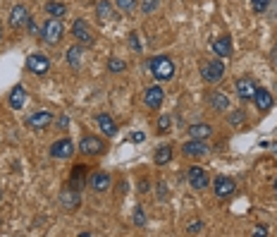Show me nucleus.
Here are the masks:
<instances>
[{
	"label": "nucleus",
	"instance_id": "f8f14e48",
	"mask_svg": "<svg viewBox=\"0 0 277 237\" xmlns=\"http://www.w3.org/2000/svg\"><path fill=\"white\" fill-rule=\"evenodd\" d=\"M29 22H31V17H29V10L24 5H14L10 10V27L12 29H24Z\"/></svg>",
	"mask_w": 277,
	"mask_h": 237
},
{
	"label": "nucleus",
	"instance_id": "f03ea898",
	"mask_svg": "<svg viewBox=\"0 0 277 237\" xmlns=\"http://www.w3.org/2000/svg\"><path fill=\"white\" fill-rule=\"evenodd\" d=\"M65 36V24L57 17H50V20H46V24H43L41 29V39L48 46H55V43H60V39Z\"/></svg>",
	"mask_w": 277,
	"mask_h": 237
},
{
	"label": "nucleus",
	"instance_id": "a19ab883",
	"mask_svg": "<svg viewBox=\"0 0 277 237\" xmlns=\"http://www.w3.org/2000/svg\"><path fill=\"white\" fill-rule=\"evenodd\" d=\"M272 63L277 65V46H275V48H272Z\"/></svg>",
	"mask_w": 277,
	"mask_h": 237
},
{
	"label": "nucleus",
	"instance_id": "a211bd4d",
	"mask_svg": "<svg viewBox=\"0 0 277 237\" xmlns=\"http://www.w3.org/2000/svg\"><path fill=\"white\" fill-rule=\"evenodd\" d=\"M79 202H82V194H79L76 189H72V187H65L63 192H60V204H63V209L74 211L76 206H79Z\"/></svg>",
	"mask_w": 277,
	"mask_h": 237
},
{
	"label": "nucleus",
	"instance_id": "1a4fd4ad",
	"mask_svg": "<svg viewBox=\"0 0 277 237\" xmlns=\"http://www.w3.org/2000/svg\"><path fill=\"white\" fill-rule=\"evenodd\" d=\"M72 36H74L76 43H82V46H91V43H93V31H91V27L84 20H76L74 24H72Z\"/></svg>",
	"mask_w": 277,
	"mask_h": 237
},
{
	"label": "nucleus",
	"instance_id": "9d476101",
	"mask_svg": "<svg viewBox=\"0 0 277 237\" xmlns=\"http://www.w3.org/2000/svg\"><path fill=\"white\" fill-rule=\"evenodd\" d=\"M187 180H189V185L194 189H206L208 185H210V180H208V173L203 170L201 166H191L187 170Z\"/></svg>",
	"mask_w": 277,
	"mask_h": 237
},
{
	"label": "nucleus",
	"instance_id": "4be33fe9",
	"mask_svg": "<svg viewBox=\"0 0 277 237\" xmlns=\"http://www.w3.org/2000/svg\"><path fill=\"white\" fill-rule=\"evenodd\" d=\"M82 56H84L82 43H76V46H72V48L67 50V63L72 70H79V67H82Z\"/></svg>",
	"mask_w": 277,
	"mask_h": 237
},
{
	"label": "nucleus",
	"instance_id": "37998d69",
	"mask_svg": "<svg viewBox=\"0 0 277 237\" xmlns=\"http://www.w3.org/2000/svg\"><path fill=\"white\" fill-rule=\"evenodd\" d=\"M275 192H277V177H275Z\"/></svg>",
	"mask_w": 277,
	"mask_h": 237
},
{
	"label": "nucleus",
	"instance_id": "ddd939ff",
	"mask_svg": "<svg viewBox=\"0 0 277 237\" xmlns=\"http://www.w3.org/2000/svg\"><path fill=\"white\" fill-rule=\"evenodd\" d=\"M210 149H208V144L203 139H189L184 147H182V154L189 156V158H201V156H206Z\"/></svg>",
	"mask_w": 277,
	"mask_h": 237
},
{
	"label": "nucleus",
	"instance_id": "423d86ee",
	"mask_svg": "<svg viewBox=\"0 0 277 237\" xmlns=\"http://www.w3.org/2000/svg\"><path fill=\"white\" fill-rule=\"evenodd\" d=\"M236 189V182L232 180V177H227V175H220V177H215L213 182V192L217 199H227V196L234 194Z\"/></svg>",
	"mask_w": 277,
	"mask_h": 237
},
{
	"label": "nucleus",
	"instance_id": "f257e3e1",
	"mask_svg": "<svg viewBox=\"0 0 277 237\" xmlns=\"http://www.w3.org/2000/svg\"><path fill=\"white\" fill-rule=\"evenodd\" d=\"M148 70H151V75H153L155 82H170V79L174 77V63H172V58H167V56L151 58Z\"/></svg>",
	"mask_w": 277,
	"mask_h": 237
},
{
	"label": "nucleus",
	"instance_id": "4468645a",
	"mask_svg": "<svg viewBox=\"0 0 277 237\" xmlns=\"http://www.w3.org/2000/svg\"><path fill=\"white\" fill-rule=\"evenodd\" d=\"M7 103H10V108H12V111H22V108H24V103H27V89H24L22 84L12 86V91L7 94Z\"/></svg>",
	"mask_w": 277,
	"mask_h": 237
},
{
	"label": "nucleus",
	"instance_id": "bb28decb",
	"mask_svg": "<svg viewBox=\"0 0 277 237\" xmlns=\"http://www.w3.org/2000/svg\"><path fill=\"white\" fill-rule=\"evenodd\" d=\"M96 12H98V17H101V20H112V5L110 3H108V0H98L96 3Z\"/></svg>",
	"mask_w": 277,
	"mask_h": 237
},
{
	"label": "nucleus",
	"instance_id": "20e7f679",
	"mask_svg": "<svg viewBox=\"0 0 277 237\" xmlns=\"http://www.w3.org/2000/svg\"><path fill=\"white\" fill-rule=\"evenodd\" d=\"M50 158H55V160H69L72 156H74V144H72V139H57L50 144Z\"/></svg>",
	"mask_w": 277,
	"mask_h": 237
},
{
	"label": "nucleus",
	"instance_id": "5701e85b",
	"mask_svg": "<svg viewBox=\"0 0 277 237\" xmlns=\"http://www.w3.org/2000/svg\"><path fill=\"white\" fill-rule=\"evenodd\" d=\"M210 134H213V127L206 125V122H199V125L189 127V137H191V139H203V141H206Z\"/></svg>",
	"mask_w": 277,
	"mask_h": 237
},
{
	"label": "nucleus",
	"instance_id": "473e14b6",
	"mask_svg": "<svg viewBox=\"0 0 277 237\" xmlns=\"http://www.w3.org/2000/svg\"><path fill=\"white\" fill-rule=\"evenodd\" d=\"M129 48L134 50V53H141V41H138V34H129Z\"/></svg>",
	"mask_w": 277,
	"mask_h": 237
},
{
	"label": "nucleus",
	"instance_id": "dca6fc26",
	"mask_svg": "<svg viewBox=\"0 0 277 237\" xmlns=\"http://www.w3.org/2000/svg\"><path fill=\"white\" fill-rule=\"evenodd\" d=\"M256 82L251 77H239L236 79V94H239V98H244V101H249V98H253V94H256Z\"/></svg>",
	"mask_w": 277,
	"mask_h": 237
},
{
	"label": "nucleus",
	"instance_id": "c9c22d12",
	"mask_svg": "<svg viewBox=\"0 0 277 237\" xmlns=\"http://www.w3.org/2000/svg\"><path fill=\"white\" fill-rule=\"evenodd\" d=\"M203 230V223L201 221H191V223L187 225V232L189 235H196V232H201Z\"/></svg>",
	"mask_w": 277,
	"mask_h": 237
},
{
	"label": "nucleus",
	"instance_id": "79ce46f5",
	"mask_svg": "<svg viewBox=\"0 0 277 237\" xmlns=\"http://www.w3.org/2000/svg\"><path fill=\"white\" fill-rule=\"evenodd\" d=\"M0 39H3V27H0Z\"/></svg>",
	"mask_w": 277,
	"mask_h": 237
},
{
	"label": "nucleus",
	"instance_id": "ea45409f",
	"mask_svg": "<svg viewBox=\"0 0 277 237\" xmlns=\"http://www.w3.org/2000/svg\"><path fill=\"white\" fill-rule=\"evenodd\" d=\"M27 27H29V31H31V34H38V27H36V24H34V22H29V24H27Z\"/></svg>",
	"mask_w": 277,
	"mask_h": 237
},
{
	"label": "nucleus",
	"instance_id": "72a5a7b5",
	"mask_svg": "<svg viewBox=\"0 0 277 237\" xmlns=\"http://www.w3.org/2000/svg\"><path fill=\"white\" fill-rule=\"evenodd\" d=\"M227 122H229V125H242V122H244V111H234L227 118Z\"/></svg>",
	"mask_w": 277,
	"mask_h": 237
},
{
	"label": "nucleus",
	"instance_id": "412c9836",
	"mask_svg": "<svg viewBox=\"0 0 277 237\" xmlns=\"http://www.w3.org/2000/svg\"><path fill=\"white\" fill-rule=\"evenodd\" d=\"M84 177H86V166H74L72 168V175H69V182H67V187L72 189H79L84 187Z\"/></svg>",
	"mask_w": 277,
	"mask_h": 237
},
{
	"label": "nucleus",
	"instance_id": "0eeeda50",
	"mask_svg": "<svg viewBox=\"0 0 277 237\" xmlns=\"http://www.w3.org/2000/svg\"><path fill=\"white\" fill-rule=\"evenodd\" d=\"M50 122H53V113L50 111H34L27 118V125L31 127V130H36V132H43Z\"/></svg>",
	"mask_w": 277,
	"mask_h": 237
},
{
	"label": "nucleus",
	"instance_id": "f3484780",
	"mask_svg": "<svg viewBox=\"0 0 277 237\" xmlns=\"http://www.w3.org/2000/svg\"><path fill=\"white\" fill-rule=\"evenodd\" d=\"M253 103H256V108L261 113H268L272 108V103H275V98H272V94L268 89H256V94H253Z\"/></svg>",
	"mask_w": 277,
	"mask_h": 237
},
{
	"label": "nucleus",
	"instance_id": "4c0bfd02",
	"mask_svg": "<svg viewBox=\"0 0 277 237\" xmlns=\"http://www.w3.org/2000/svg\"><path fill=\"white\" fill-rule=\"evenodd\" d=\"M144 139H146V134H144V132H134V134H132V141H134V144H141Z\"/></svg>",
	"mask_w": 277,
	"mask_h": 237
},
{
	"label": "nucleus",
	"instance_id": "39448f33",
	"mask_svg": "<svg viewBox=\"0 0 277 237\" xmlns=\"http://www.w3.org/2000/svg\"><path fill=\"white\" fill-rule=\"evenodd\" d=\"M27 70L31 72V75H38V77L48 75V72H50L48 56H43V53H31V56L27 58Z\"/></svg>",
	"mask_w": 277,
	"mask_h": 237
},
{
	"label": "nucleus",
	"instance_id": "9b49d317",
	"mask_svg": "<svg viewBox=\"0 0 277 237\" xmlns=\"http://www.w3.org/2000/svg\"><path fill=\"white\" fill-rule=\"evenodd\" d=\"M79 151L86 156H98V154H105V144L98 137H84L82 141H79Z\"/></svg>",
	"mask_w": 277,
	"mask_h": 237
},
{
	"label": "nucleus",
	"instance_id": "6ab92c4d",
	"mask_svg": "<svg viewBox=\"0 0 277 237\" xmlns=\"http://www.w3.org/2000/svg\"><path fill=\"white\" fill-rule=\"evenodd\" d=\"M89 185L93 192H108V189H110V175L103 173V170H96V173L91 175Z\"/></svg>",
	"mask_w": 277,
	"mask_h": 237
},
{
	"label": "nucleus",
	"instance_id": "c85d7f7f",
	"mask_svg": "<svg viewBox=\"0 0 277 237\" xmlns=\"http://www.w3.org/2000/svg\"><path fill=\"white\" fill-rule=\"evenodd\" d=\"M158 5H160V0H141V12L151 14V12H155V10H158Z\"/></svg>",
	"mask_w": 277,
	"mask_h": 237
},
{
	"label": "nucleus",
	"instance_id": "7ed1b4c3",
	"mask_svg": "<svg viewBox=\"0 0 277 237\" xmlns=\"http://www.w3.org/2000/svg\"><path fill=\"white\" fill-rule=\"evenodd\" d=\"M201 75H203V82L217 84L225 77V63H222L220 58H213V60H208V63L201 65Z\"/></svg>",
	"mask_w": 277,
	"mask_h": 237
},
{
	"label": "nucleus",
	"instance_id": "6e6552de",
	"mask_svg": "<svg viewBox=\"0 0 277 237\" xmlns=\"http://www.w3.org/2000/svg\"><path fill=\"white\" fill-rule=\"evenodd\" d=\"M163 101H165V91H163V86L160 84H153V86H148L144 94V103L151 108V111H158L160 105H163Z\"/></svg>",
	"mask_w": 277,
	"mask_h": 237
},
{
	"label": "nucleus",
	"instance_id": "7c9ffc66",
	"mask_svg": "<svg viewBox=\"0 0 277 237\" xmlns=\"http://www.w3.org/2000/svg\"><path fill=\"white\" fill-rule=\"evenodd\" d=\"M270 5V0H251V7H253V12H265Z\"/></svg>",
	"mask_w": 277,
	"mask_h": 237
},
{
	"label": "nucleus",
	"instance_id": "aec40b11",
	"mask_svg": "<svg viewBox=\"0 0 277 237\" xmlns=\"http://www.w3.org/2000/svg\"><path fill=\"white\" fill-rule=\"evenodd\" d=\"M96 122H98V127H101V132L105 134V137H115L117 134V125H115V120L108 115V113H101L96 118Z\"/></svg>",
	"mask_w": 277,
	"mask_h": 237
},
{
	"label": "nucleus",
	"instance_id": "c756f323",
	"mask_svg": "<svg viewBox=\"0 0 277 237\" xmlns=\"http://www.w3.org/2000/svg\"><path fill=\"white\" fill-rule=\"evenodd\" d=\"M115 7L122 10V12H129V10L136 7V0H115Z\"/></svg>",
	"mask_w": 277,
	"mask_h": 237
},
{
	"label": "nucleus",
	"instance_id": "e433bc0d",
	"mask_svg": "<svg viewBox=\"0 0 277 237\" xmlns=\"http://www.w3.org/2000/svg\"><path fill=\"white\" fill-rule=\"evenodd\" d=\"M253 235L265 237V235H268V228H265V225H256V228H253Z\"/></svg>",
	"mask_w": 277,
	"mask_h": 237
},
{
	"label": "nucleus",
	"instance_id": "b1692460",
	"mask_svg": "<svg viewBox=\"0 0 277 237\" xmlns=\"http://www.w3.org/2000/svg\"><path fill=\"white\" fill-rule=\"evenodd\" d=\"M208 101H210V105H213L215 111H220V113L229 111V98L225 96L222 91H213V94H210V98H208Z\"/></svg>",
	"mask_w": 277,
	"mask_h": 237
},
{
	"label": "nucleus",
	"instance_id": "f704fd0d",
	"mask_svg": "<svg viewBox=\"0 0 277 237\" xmlns=\"http://www.w3.org/2000/svg\"><path fill=\"white\" fill-rule=\"evenodd\" d=\"M134 223H136L138 228H144V225H146V213H144V209H141V206L134 211Z\"/></svg>",
	"mask_w": 277,
	"mask_h": 237
},
{
	"label": "nucleus",
	"instance_id": "2f4dec72",
	"mask_svg": "<svg viewBox=\"0 0 277 237\" xmlns=\"http://www.w3.org/2000/svg\"><path fill=\"white\" fill-rule=\"evenodd\" d=\"M170 122H172L170 115H160L158 118V132H167V130H170Z\"/></svg>",
	"mask_w": 277,
	"mask_h": 237
},
{
	"label": "nucleus",
	"instance_id": "58836bf2",
	"mask_svg": "<svg viewBox=\"0 0 277 237\" xmlns=\"http://www.w3.org/2000/svg\"><path fill=\"white\" fill-rule=\"evenodd\" d=\"M69 125V120H67V115H60V118H57V127H60V130H65V127Z\"/></svg>",
	"mask_w": 277,
	"mask_h": 237
},
{
	"label": "nucleus",
	"instance_id": "2eb2a0df",
	"mask_svg": "<svg viewBox=\"0 0 277 237\" xmlns=\"http://www.w3.org/2000/svg\"><path fill=\"white\" fill-rule=\"evenodd\" d=\"M210 48L217 58H229L232 56V39L229 36H217V39H213Z\"/></svg>",
	"mask_w": 277,
	"mask_h": 237
},
{
	"label": "nucleus",
	"instance_id": "393cba45",
	"mask_svg": "<svg viewBox=\"0 0 277 237\" xmlns=\"http://www.w3.org/2000/svg\"><path fill=\"white\" fill-rule=\"evenodd\" d=\"M46 12H48L50 17H57V20H60V17H65V14H67V7H65L63 3L48 0V3H46Z\"/></svg>",
	"mask_w": 277,
	"mask_h": 237
},
{
	"label": "nucleus",
	"instance_id": "c03bdc74",
	"mask_svg": "<svg viewBox=\"0 0 277 237\" xmlns=\"http://www.w3.org/2000/svg\"><path fill=\"white\" fill-rule=\"evenodd\" d=\"M0 199H3V194H0Z\"/></svg>",
	"mask_w": 277,
	"mask_h": 237
},
{
	"label": "nucleus",
	"instance_id": "cd10ccee",
	"mask_svg": "<svg viewBox=\"0 0 277 237\" xmlns=\"http://www.w3.org/2000/svg\"><path fill=\"white\" fill-rule=\"evenodd\" d=\"M127 70V63L125 60H120V58H110L108 60V72H112V75H120V72Z\"/></svg>",
	"mask_w": 277,
	"mask_h": 237
},
{
	"label": "nucleus",
	"instance_id": "a878e982",
	"mask_svg": "<svg viewBox=\"0 0 277 237\" xmlns=\"http://www.w3.org/2000/svg\"><path fill=\"white\" fill-rule=\"evenodd\" d=\"M153 160H155L158 166H167V163L172 160V149H170V147H160L158 151H155V156H153Z\"/></svg>",
	"mask_w": 277,
	"mask_h": 237
}]
</instances>
